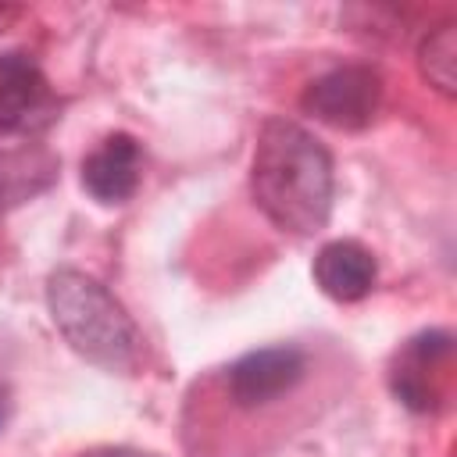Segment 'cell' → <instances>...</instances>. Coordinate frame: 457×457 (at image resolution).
Returning <instances> with one entry per match:
<instances>
[{
	"instance_id": "52a82bcc",
	"label": "cell",
	"mask_w": 457,
	"mask_h": 457,
	"mask_svg": "<svg viewBox=\"0 0 457 457\" xmlns=\"http://www.w3.org/2000/svg\"><path fill=\"white\" fill-rule=\"evenodd\" d=\"M450 350H453V336L443 328L421 332L403 346V353L396 357V368H393V393L400 396L403 407H411V411L436 407L439 389L432 382V368L439 361H446Z\"/></svg>"
},
{
	"instance_id": "277c9868",
	"label": "cell",
	"mask_w": 457,
	"mask_h": 457,
	"mask_svg": "<svg viewBox=\"0 0 457 457\" xmlns=\"http://www.w3.org/2000/svg\"><path fill=\"white\" fill-rule=\"evenodd\" d=\"M57 118V96L25 54H0V129L32 136Z\"/></svg>"
},
{
	"instance_id": "6da1fadb",
	"label": "cell",
	"mask_w": 457,
	"mask_h": 457,
	"mask_svg": "<svg viewBox=\"0 0 457 457\" xmlns=\"http://www.w3.org/2000/svg\"><path fill=\"white\" fill-rule=\"evenodd\" d=\"M250 189L271 225L293 236H314L332 214V157L303 125L268 118L257 132Z\"/></svg>"
},
{
	"instance_id": "5b68a950",
	"label": "cell",
	"mask_w": 457,
	"mask_h": 457,
	"mask_svg": "<svg viewBox=\"0 0 457 457\" xmlns=\"http://www.w3.org/2000/svg\"><path fill=\"white\" fill-rule=\"evenodd\" d=\"M307 371V357L296 346H264L243 353L228 368V396L239 407H264L289 393Z\"/></svg>"
},
{
	"instance_id": "3957f363",
	"label": "cell",
	"mask_w": 457,
	"mask_h": 457,
	"mask_svg": "<svg viewBox=\"0 0 457 457\" xmlns=\"http://www.w3.org/2000/svg\"><path fill=\"white\" fill-rule=\"evenodd\" d=\"M378 104H382V75L371 64L332 68L321 79H314L300 96V107L307 114L346 132L371 125V118L378 114Z\"/></svg>"
},
{
	"instance_id": "ba28073f",
	"label": "cell",
	"mask_w": 457,
	"mask_h": 457,
	"mask_svg": "<svg viewBox=\"0 0 457 457\" xmlns=\"http://www.w3.org/2000/svg\"><path fill=\"white\" fill-rule=\"evenodd\" d=\"M375 275H378L375 257L357 239H332L314 257V282L321 286L325 296L339 303H353L368 296L375 286Z\"/></svg>"
},
{
	"instance_id": "8fae6325",
	"label": "cell",
	"mask_w": 457,
	"mask_h": 457,
	"mask_svg": "<svg viewBox=\"0 0 457 457\" xmlns=\"http://www.w3.org/2000/svg\"><path fill=\"white\" fill-rule=\"evenodd\" d=\"M82 457H157V453L132 450V446H96V450H86Z\"/></svg>"
},
{
	"instance_id": "7c38bea8",
	"label": "cell",
	"mask_w": 457,
	"mask_h": 457,
	"mask_svg": "<svg viewBox=\"0 0 457 457\" xmlns=\"http://www.w3.org/2000/svg\"><path fill=\"white\" fill-rule=\"evenodd\" d=\"M4 421H7V400L0 396V425H4Z\"/></svg>"
},
{
	"instance_id": "7a4b0ae2",
	"label": "cell",
	"mask_w": 457,
	"mask_h": 457,
	"mask_svg": "<svg viewBox=\"0 0 457 457\" xmlns=\"http://www.w3.org/2000/svg\"><path fill=\"white\" fill-rule=\"evenodd\" d=\"M46 307L57 332L75 353L107 368L129 371L139 357V332L129 311L79 268H57L46 278Z\"/></svg>"
},
{
	"instance_id": "30bf717a",
	"label": "cell",
	"mask_w": 457,
	"mask_h": 457,
	"mask_svg": "<svg viewBox=\"0 0 457 457\" xmlns=\"http://www.w3.org/2000/svg\"><path fill=\"white\" fill-rule=\"evenodd\" d=\"M418 68L432 89H439L443 96H457V25L453 21H443L425 32L418 46Z\"/></svg>"
},
{
	"instance_id": "8992f818",
	"label": "cell",
	"mask_w": 457,
	"mask_h": 457,
	"mask_svg": "<svg viewBox=\"0 0 457 457\" xmlns=\"http://www.w3.org/2000/svg\"><path fill=\"white\" fill-rule=\"evenodd\" d=\"M139 168H143L139 143L129 132H114L82 161V186L100 204H121L136 193Z\"/></svg>"
},
{
	"instance_id": "9c48e42d",
	"label": "cell",
	"mask_w": 457,
	"mask_h": 457,
	"mask_svg": "<svg viewBox=\"0 0 457 457\" xmlns=\"http://www.w3.org/2000/svg\"><path fill=\"white\" fill-rule=\"evenodd\" d=\"M57 175V161L39 146L0 150V207L21 204L43 193Z\"/></svg>"
}]
</instances>
